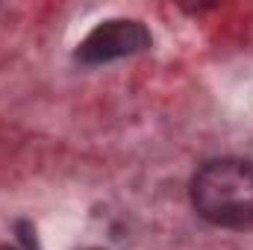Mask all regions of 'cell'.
Wrapping results in <instances>:
<instances>
[{
  "label": "cell",
  "mask_w": 253,
  "mask_h": 250,
  "mask_svg": "<svg viewBox=\"0 0 253 250\" xmlns=\"http://www.w3.org/2000/svg\"><path fill=\"white\" fill-rule=\"evenodd\" d=\"M191 203L200 218L221 227L253 221V165L239 159L209 162L191 180Z\"/></svg>",
  "instance_id": "1"
},
{
  "label": "cell",
  "mask_w": 253,
  "mask_h": 250,
  "mask_svg": "<svg viewBox=\"0 0 253 250\" xmlns=\"http://www.w3.org/2000/svg\"><path fill=\"white\" fill-rule=\"evenodd\" d=\"M147 44H150V33L144 30V24L129 21V18H112V21H103L100 27H94L83 39L77 56L85 65H100L121 59V56H132V53L144 50Z\"/></svg>",
  "instance_id": "2"
},
{
  "label": "cell",
  "mask_w": 253,
  "mask_h": 250,
  "mask_svg": "<svg viewBox=\"0 0 253 250\" xmlns=\"http://www.w3.org/2000/svg\"><path fill=\"white\" fill-rule=\"evenodd\" d=\"M88 250H97V248H88Z\"/></svg>",
  "instance_id": "3"
},
{
  "label": "cell",
  "mask_w": 253,
  "mask_h": 250,
  "mask_svg": "<svg viewBox=\"0 0 253 250\" xmlns=\"http://www.w3.org/2000/svg\"><path fill=\"white\" fill-rule=\"evenodd\" d=\"M0 250H9V248H0Z\"/></svg>",
  "instance_id": "4"
}]
</instances>
